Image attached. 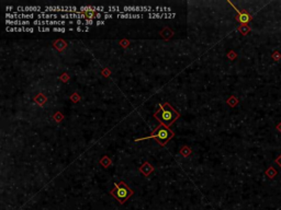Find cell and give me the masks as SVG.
Masks as SVG:
<instances>
[{
  "label": "cell",
  "instance_id": "1",
  "mask_svg": "<svg viewBox=\"0 0 281 210\" xmlns=\"http://www.w3.org/2000/svg\"><path fill=\"white\" fill-rule=\"evenodd\" d=\"M177 116H178L177 112H175V110L170 107V105L169 104H164L163 106H161V110L156 114V117H157L163 124L167 125V126L170 125V124L176 119Z\"/></svg>",
  "mask_w": 281,
  "mask_h": 210
},
{
  "label": "cell",
  "instance_id": "2",
  "mask_svg": "<svg viewBox=\"0 0 281 210\" xmlns=\"http://www.w3.org/2000/svg\"><path fill=\"white\" fill-rule=\"evenodd\" d=\"M116 187H118V189H116V192L113 190L112 195L113 196H116V198L120 200V202H124V200H125L126 198L131 195V192H130L129 189L126 188L124 185L123 186H116Z\"/></svg>",
  "mask_w": 281,
  "mask_h": 210
},
{
  "label": "cell",
  "instance_id": "3",
  "mask_svg": "<svg viewBox=\"0 0 281 210\" xmlns=\"http://www.w3.org/2000/svg\"><path fill=\"white\" fill-rule=\"evenodd\" d=\"M133 12L153 13V12H155V10H154L152 7H130V5L123 7V13H133Z\"/></svg>",
  "mask_w": 281,
  "mask_h": 210
},
{
  "label": "cell",
  "instance_id": "4",
  "mask_svg": "<svg viewBox=\"0 0 281 210\" xmlns=\"http://www.w3.org/2000/svg\"><path fill=\"white\" fill-rule=\"evenodd\" d=\"M16 9V12L13 13H42V7L40 5H31V7H17Z\"/></svg>",
  "mask_w": 281,
  "mask_h": 210
},
{
  "label": "cell",
  "instance_id": "5",
  "mask_svg": "<svg viewBox=\"0 0 281 210\" xmlns=\"http://www.w3.org/2000/svg\"><path fill=\"white\" fill-rule=\"evenodd\" d=\"M6 24L9 26H26L31 25L32 22L30 20H6Z\"/></svg>",
  "mask_w": 281,
  "mask_h": 210
},
{
  "label": "cell",
  "instance_id": "6",
  "mask_svg": "<svg viewBox=\"0 0 281 210\" xmlns=\"http://www.w3.org/2000/svg\"><path fill=\"white\" fill-rule=\"evenodd\" d=\"M6 30L8 32H28V33L34 32V27L32 26H8Z\"/></svg>",
  "mask_w": 281,
  "mask_h": 210
},
{
  "label": "cell",
  "instance_id": "7",
  "mask_svg": "<svg viewBox=\"0 0 281 210\" xmlns=\"http://www.w3.org/2000/svg\"><path fill=\"white\" fill-rule=\"evenodd\" d=\"M154 137H157V139L161 140V141H166L171 137V132L166 129H159L157 130V134L154 135Z\"/></svg>",
  "mask_w": 281,
  "mask_h": 210
},
{
  "label": "cell",
  "instance_id": "8",
  "mask_svg": "<svg viewBox=\"0 0 281 210\" xmlns=\"http://www.w3.org/2000/svg\"><path fill=\"white\" fill-rule=\"evenodd\" d=\"M37 20H57V18H59L57 13H37L36 14Z\"/></svg>",
  "mask_w": 281,
  "mask_h": 210
},
{
  "label": "cell",
  "instance_id": "9",
  "mask_svg": "<svg viewBox=\"0 0 281 210\" xmlns=\"http://www.w3.org/2000/svg\"><path fill=\"white\" fill-rule=\"evenodd\" d=\"M79 12H88V13H92V12H97V7H95V5H88V7H86V5H82V7H79Z\"/></svg>",
  "mask_w": 281,
  "mask_h": 210
},
{
  "label": "cell",
  "instance_id": "10",
  "mask_svg": "<svg viewBox=\"0 0 281 210\" xmlns=\"http://www.w3.org/2000/svg\"><path fill=\"white\" fill-rule=\"evenodd\" d=\"M148 16L152 19L154 18H158V19H163L166 18V13H157V12H153V13H148Z\"/></svg>",
  "mask_w": 281,
  "mask_h": 210
},
{
  "label": "cell",
  "instance_id": "11",
  "mask_svg": "<svg viewBox=\"0 0 281 210\" xmlns=\"http://www.w3.org/2000/svg\"><path fill=\"white\" fill-rule=\"evenodd\" d=\"M155 12L157 13H163V12H170V8H166V7H157V8L154 9Z\"/></svg>",
  "mask_w": 281,
  "mask_h": 210
},
{
  "label": "cell",
  "instance_id": "12",
  "mask_svg": "<svg viewBox=\"0 0 281 210\" xmlns=\"http://www.w3.org/2000/svg\"><path fill=\"white\" fill-rule=\"evenodd\" d=\"M66 31H67V29L62 27V26H54V27H53V32H61V33H65Z\"/></svg>",
  "mask_w": 281,
  "mask_h": 210
},
{
  "label": "cell",
  "instance_id": "13",
  "mask_svg": "<svg viewBox=\"0 0 281 210\" xmlns=\"http://www.w3.org/2000/svg\"><path fill=\"white\" fill-rule=\"evenodd\" d=\"M37 30H39L40 32H51L52 31V29L48 27V26H39Z\"/></svg>",
  "mask_w": 281,
  "mask_h": 210
},
{
  "label": "cell",
  "instance_id": "14",
  "mask_svg": "<svg viewBox=\"0 0 281 210\" xmlns=\"http://www.w3.org/2000/svg\"><path fill=\"white\" fill-rule=\"evenodd\" d=\"M76 31H78V32H89V26H85V27H82V26H77Z\"/></svg>",
  "mask_w": 281,
  "mask_h": 210
},
{
  "label": "cell",
  "instance_id": "15",
  "mask_svg": "<svg viewBox=\"0 0 281 210\" xmlns=\"http://www.w3.org/2000/svg\"><path fill=\"white\" fill-rule=\"evenodd\" d=\"M93 23H95V22H93V20H88V19H87V20H85V25H86V26L92 25Z\"/></svg>",
  "mask_w": 281,
  "mask_h": 210
},
{
  "label": "cell",
  "instance_id": "16",
  "mask_svg": "<svg viewBox=\"0 0 281 210\" xmlns=\"http://www.w3.org/2000/svg\"><path fill=\"white\" fill-rule=\"evenodd\" d=\"M111 18H113L112 13H104V14H103V19H104V20H107V19H111Z\"/></svg>",
  "mask_w": 281,
  "mask_h": 210
},
{
  "label": "cell",
  "instance_id": "17",
  "mask_svg": "<svg viewBox=\"0 0 281 210\" xmlns=\"http://www.w3.org/2000/svg\"><path fill=\"white\" fill-rule=\"evenodd\" d=\"M75 24H77V25H85V20H76Z\"/></svg>",
  "mask_w": 281,
  "mask_h": 210
},
{
  "label": "cell",
  "instance_id": "18",
  "mask_svg": "<svg viewBox=\"0 0 281 210\" xmlns=\"http://www.w3.org/2000/svg\"><path fill=\"white\" fill-rule=\"evenodd\" d=\"M95 19H97V20L103 19V14H102V13H96V14H95Z\"/></svg>",
  "mask_w": 281,
  "mask_h": 210
},
{
  "label": "cell",
  "instance_id": "19",
  "mask_svg": "<svg viewBox=\"0 0 281 210\" xmlns=\"http://www.w3.org/2000/svg\"><path fill=\"white\" fill-rule=\"evenodd\" d=\"M96 24H97V25H103V24H105V22L103 21V20H97Z\"/></svg>",
  "mask_w": 281,
  "mask_h": 210
},
{
  "label": "cell",
  "instance_id": "20",
  "mask_svg": "<svg viewBox=\"0 0 281 210\" xmlns=\"http://www.w3.org/2000/svg\"><path fill=\"white\" fill-rule=\"evenodd\" d=\"M12 9H14L12 7V5H9V7H6V10H7V13H8V11H11Z\"/></svg>",
  "mask_w": 281,
  "mask_h": 210
},
{
  "label": "cell",
  "instance_id": "21",
  "mask_svg": "<svg viewBox=\"0 0 281 210\" xmlns=\"http://www.w3.org/2000/svg\"><path fill=\"white\" fill-rule=\"evenodd\" d=\"M68 24H75V20H69Z\"/></svg>",
  "mask_w": 281,
  "mask_h": 210
}]
</instances>
